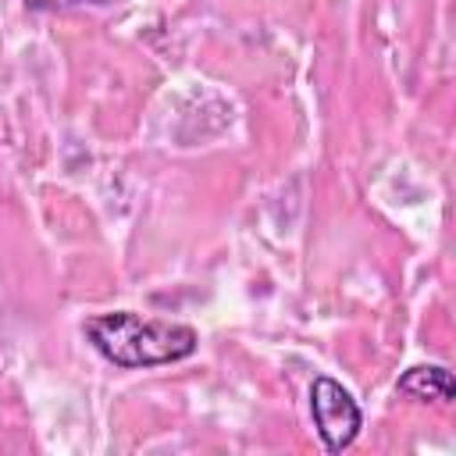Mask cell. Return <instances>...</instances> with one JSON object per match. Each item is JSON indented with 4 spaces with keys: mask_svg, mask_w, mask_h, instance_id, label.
Masks as SVG:
<instances>
[{
    "mask_svg": "<svg viewBox=\"0 0 456 456\" xmlns=\"http://www.w3.org/2000/svg\"><path fill=\"white\" fill-rule=\"evenodd\" d=\"M86 338L93 349L110 360L114 367L135 370V367H160V363H178L196 353L200 335L196 328L182 321H157V317H139L132 310H114L86 321Z\"/></svg>",
    "mask_w": 456,
    "mask_h": 456,
    "instance_id": "cell-1",
    "label": "cell"
},
{
    "mask_svg": "<svg viewBox=\"0 0 456 456\" xmlns=\"http://www.w3.org/2000/svg\"><path fill=\"white\" fill-rule=\"evenodd\" d=\"M310 417H314L317 438L328 452L349 449L363 428V413H360L356 399L335 378H324V374L314 378V385H310Z\"/></svg>",
    "mask_w": 456,
    "mask_h": 456,
    "instance_id": "cell-2",
    "label": "cell"
},
{
    "mask_svg": "<svg viewBox=\"0 0 456 456\" xmlns=\"http://www.w3.org/2000/svg\"><path fill=\"white\" fill-rule=\"evenodd\" d=\"M395 388L410 399H420V403H452L456 395V385H452V374L442 367V363H420V367H410Z\"/></svg>",
    "mask_w": 456,
    "mask_h": 456,
    "instance_id": "cell-3",
    "label": "cell"
},
{
    "mask_svg": "<svg viewBox=\"0 0 456 456\" xmlns=\"http://www.w3.org/2000/svg\"><path fill=\"white\" fill-rule=\"evenodd\" d=\"M32 11H57V7H78V4H103V0H25Z\"/></svg>",
    "mask_w": 456,
    "mask_h": 456,
    "instance_id": "cell-4",
    "label": "cell"
}]
</instances>
